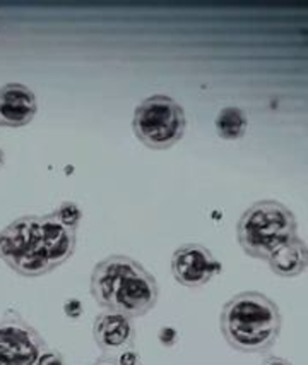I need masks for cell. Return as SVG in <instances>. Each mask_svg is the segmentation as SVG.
Wrapping results in <instances>:
<instances>
[{
    "instance_id": "e0dca14e",
    "label": "cell",
    "mask_w": 308,
    "mask_h": 365,
    "mask_svg": "<svg viewBox=\"0 0 308 365\" xmlns=\"http://www.w3.org/2000/svg\"><path fill=\"white\" fill-rule=\"evenodd\" d=\"M262 365H293V364H291L290 360L281 359V356H267V359L262 362Z\"/></svg>"
},
{
    "instance_id": "7c38bea8",
    "label": "cell",
    "mask_w": 308,
    "mask_h": 365,
    "mask_svg": "<svg viewBox=\"0 0 308 365\" xmlns=\"http://www.w3.org/2000/svg\"><path fill=\"white\" fill-rule=\"evenodd\" d=\"M248 118L238 107H226L218 113L216 117V130L219 138L226 141H235V139L243 138L247 133Z\"/></svg>"
},
{
    "instance_id": "9c48e42d",
    "label": "cell",
    "mask_w": 308,
    "mask_h": 365,
    "mask_svg": "<svg viewBox=\"0 0 308 365\" xmlns=\"http://www.w3.org/2000/svg\"><path fill=\"white\" fill-rule=\"evenodd\" d=\"M36 96L28 86L11 83L0 88V125H28L36 115Z\"/></svg>"
},
{
    "instance_id": "8fae6325",
    "label": "cell",
    "mask_w": 308,
    "mask_h": 365,
    "mask_svg": "<svg viewBox=\"0 0 308 365\" xmlns=\"http://www.w3.org/2000/svg\"><path fill=\"white\" fill-rule=\"evenodd\" d=\"M269 266L277 277L282 278H294L299 274L305 273L308 254H307V244L297 235L294 239L286 242L280 249L274 252L267 259Z\"/></svg>"
},
{
    "instance_id": "d6986e66",
    "label": "cell",
    "mask_w": 308,
    "mask_h": 365,
    "mask_svg": "<svg viewBox=\"0 0 308 365\" xmlns=\"http://www.w3.org/2000/svg\"><path fill=\"white\" fill-rule=\"evenodd\" d=\"M4 160H6V156H4V150H2V148H0V167H2V165H4Z\"/></svg>"
},
{
    "instance_id": "ba28073f",
    "label": "cell",
    "mask_w": 308,
    "mask_h": 365,
    "mask_svg": "<svg viewBox=\"0 0 308 365\" xmlns=\"http://www.w3.org/2000/svg\"><path fill=\"white\" fill-rule=\"evenodd\" d=\"M92 336L105 355H117L134 348L136 328L134 319L117 311H103L92 322Z\"/></svg>"
},
{
    "instance_id": "ac0fdd59",
    "label": "cell",
    "mask_w": 308,
    "mask_h": 365,
    "mask_svg": "<svg viewBox=\"0 0 308 365\" xmlns=\"http://www.w3.org/2000/svg\"><path fill=\"white\" fill-rule=\"evenodd\" d=\"M92 365H118V364H117L115 355H105V356H101V359L96 360Z\"/></svg>"
},
{
    "instance_id": "5bb4252c",
    "label": "cell",
    "mask_w": 308,
    "mask_h": 365,
    "mask_svg": "<svg viewBox=\"0 0 308 365\" xmlns=\"http://www.w3.org/2000/svg\"><path fill=\"white\" fill-rule=\"evenodd\" d=\"M118 365H142L141 355L137 354L136 348H129V350L120 351L115 355Z\"/></svg>"
},
{
    "instance_id": "4fadbf2b",
    "label": "cell",
    "mask_w": 308,
    "mask_h": 365,
    "mask_svg": "<svg viewBox=\"0 0 308 365\" xmlns=\"http://www.w3.org/2000/svg\"><path fill=\"white\" fill-rule=\"evenodd\" d=\"M53 213L58 218V222L64 225V227L70 228V230H78L79 223H81V220H83L81 207L75 205V202H70V201L62 202V205L58 206Z\"/></svg>"
},
{
    "instance_id": "9a60e30c",
    "label": "cell",
    "mask_w": 308,
    "mask_h": 365,
    "mask_svg": "<svg viewBox=\"0 0 308 365\" xmlns=\"http://www.w3.org/2000/svg\"><path fill=\"white\" fill-rule=\"evenodd\" d=\"M36 365H65V362H64V356L58 354V351L48 350V348H46L43 354H41L40 359H38Z\"/></svg>"
},
{
    "instance_id": "2e32d148",
    "label": "cell",
    "mask_w": 308,
    "mask_h": 365,
    "mask_svg": "<svg viewBox=\"0 0 308 365\" xmlns=\"http://www.w3.org/2000/svg\"><path fill=\"white\" fill-rule=\"evenodd\" d=\"M64 311H65V316H69V317H73V319H75V317H79L84 312V307L78 299H70L64 304Z\"/></svg>"
},
{
    "instance_id": "30bf717a",
    "label": "cell",
    "mask_w": 308,
    "mask_h": 365,
    "mask_svg": "<svg viewBox=\"0 0 308 365\" xmlns=\"http://www.w3.org/2000/svg\"><path fill=\"white\" fill-rule=\"evenodd\" d=\"M41 228L50 262L55 267L62 266L75 250V230H70L58 222L55 213L41 216Z\"/></svg>"
},
{
    "instance_id": "6da1fadb",
    "label": "cell",
    "mask_w": 308,
    "mask_h": 365,
    "mask_svg": "<svg viewBox=\"0 0 308 365\" xmlns=\"http://www.w3.org/2000/svg\"><path fill=\"white\" fill-rule=\"evenodd\" d=\"M91 295L105 311H117L136 319L154 307L159 287L141 262L115 254L100 261L92 269Z\"/></svg>"
},
{
    "instance_id": "7a4b0ae2",
    "label": "cell",
    "mask_w": 308,
    "mask_h": 365,
    "mask_svg": "<svg viewBox=\"0 0 308 365\" xmlns=\"http://www.w3.org/2000/svg\"><path fill=\"white\" fill-rule=\"evenodd\" d=\"M277 304L260 292H242L225 304L219 317L228 345L243 354H265L281 333Z\"/></svg>"
},
{
    "instance_id": "277c9868",
    "label": "cell",
    "mask_w": 308,
    "mask_h": 365,
    "mask_svg": "<svg viewBox=\"0 0 308 365\" xmlns=\"http://www.w3.org/2000/svg\"><path fill=\"white\" fill-rule=\"evenodd\" d=\"M0 259L21 277H43L53 271L41 228V216H23L0 232Z\"/></svg>"
},
{
    "instance_id": "52a82bcc",
    "label": "cell",
    "mask_w": 308,
    "mask_h": 365,
    "mask_svg": "<svg viewBox=\"0 0 308 365\" xmlns=\"http://www.w3.org/2000/svg\"><path fill=\"white\" fill-rule=\"evenodd\" d=\"M221 271V262L201 244H184L173 252L171 273L180 285L199 288L208 285Z\"/></svg>"
},
{
    "instance_id": "8992f818",
    "label": "cell",
    "mask_w": 308,
    "mask_h": 365,
    "mask_svg": "<svg viewBox=\"0 0 308 365\" xmlns=\"http://www.w3.org/2000/svg\"><path fill=\"white\" fill-rule=\"evenodd\" d=\"M45 350L43 336L19 314L0 319V365H36Z\"/></svg>"
},
{
    "instance_id": "3957f363",
    "label": "cell",
    "mask_w": 308,
    "mask_h": 365,
    "mask_svg": "<svg viewBox=\"0 0 308 365\" xmlns=\"http://www.w3.org/2000/svg\"><path fill=\"white\" fill-rule=\"evenodd\" d=\"M297 218L290 207L265 199L243 211L236 225V237L245 254L267 261L274 250L297 237Z\"/></svg>"
},
{
    "instance_id": "5b68a950",
    "label": "cell",
    "mask_w": 308,
    "mask_h": 365,
    "mask_svg": "<svg viewBox=\"0 0 308 365\" xmlns=\"http://www.w3.org/2000/svg\"><path fill=\"white\" fill-rule=\"evenodd\" d=\"M185 112L179 101L166 95H154L142 101L132 118L134 133L147 148L168 150L184 138Z\"/></svg>"
}]
</instances>
